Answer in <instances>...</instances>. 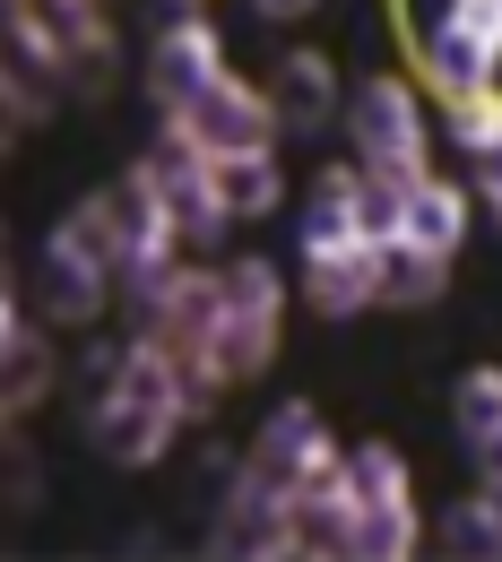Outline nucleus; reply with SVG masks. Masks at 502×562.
<instances>
[{
    "instance_id": "f3484780",
    "label": "nucleus",
    "mask_w": 502,
    "mask_h": 562,
    "mask_svg": "<svg viewBox=\"0 0 502 562\" xmlns=\"http://www.w3.org/2000/svg\"><path fill=\"white\" fill-rule=\"evenodd\" d=\"M209 554H294V502H260V493H225L209 519Z\"/></svg>"
},
{
    "instance_id": "c756f323",
    "label": "nucleus",
    "mask_w": 502,
    "mask_h": 562,
    "mask_svg": "<svg viewBox=\"0 0 502 562\" xmlns=\"http://www.w3.org/2000/svg\"><path fill=\"white\" fill-rule=\"evenodd\" d=\"M468 191H477V209H486V225L502 234V147H494V156H477V182H468Z\"/></svg>"
},
{
    "instance_id": "bb28decb",
    "label": "nucleus",
    "mask_w": 502,
    "mask_h": 562,
    "mask_svg": "<svg viewBox=\"0 0 502 562\" xmlns=\"http://www.w3.org/2000/svg\"><path fill=\"white\" fill-rule=\"evenodd\" d=\"M356 234L372 243V251L408 243V182H390V173H364V191H356Z\"/></svg>"
},
{
    "instance_id": "1a4fd4ad",
    "label": "nucleus",
    "mask_w": 502,
    "mask_h": 562,
    "mask_svg": "<svg viewBox=\"0 0 502 562\" xmlns=\"http://www.w3.org/2000/svg\"><path fill=\"white\" fill-rule=\"evenodd\" d=\"M87 209L104 216V234H113V251H122V260H140V251H182L174 209H165V191H156V173H147V165H122Z\"/></svg>"
},
{
    "instance_id": "6ab92c4d",
    "label": "nucleus",
    "mask_w": 502,
    "mask_h": 562,
    "mask_svg": "<svg viewBox=\"0 0 502 562\" xmlns=\"http://www.w3.org/2000/svg\"><path fill=\"white\" fill-rule=\"evenodd\" d=\"M216 191H225V209L243 216H278L287 209V165H278V147H243V156H216Z\"/></svg>"
},
{
    "instance_id": "9d476101",
    "label": "nucleus",
    "mask_w": 502,
    "mask_h": 562,
    "mask_svg": "<svg viewBox=\"0 0 502 562\" xmlns=\"http://www.w3.org/2000/svg\"><path fill=\"white\" fill-rule=\"evenodd\" d=\"M62 381V355H53V321L9 294V347H0V416H35Z\"/></svg>"
},
{
    "instance_id": "473e14b6",
    "label": "nucleus",
    "mask_w": 502,
    "mask_h": 562,
    "mask_svg": "<svg viewBox=\"0 0 502 562\" xmlns=\"http://www.w3.org/2000/svg\"><path fill=\"white\" fill-rule=\"evenodd\" d=\"M477 493H486V510H494V528H502V476H486Z\"/></svg>"
},
{
    "instance_id": "7ed1b4c3",
    "label": "nucleus",
    "mask_w": 502,
    "mask_h": 562,
    "mask_svg": "<svg viewBox=\"0 0 502 562\" xmlns=\"http://www.w3.org/2000/svg\"><path fill=\"white\" fill-rule=\"evenodd\" d=\"M347 147H356L364 173H390V182H425L433 173V122L416 78L372 70L347 87Z\"/></svg>"
},
{
    "instance_id": "2eb2a0df",
    "label": "nucleus",
    "mask_w": 502,
    "mask_h": 562,
    "mask_svg": "<svg viewBox=\"0 0 502 562\" xmlns=\"http://www.w3.org/2000/svg\"><path fill=\"white\" fill-rule=\"evenodd\" d=\"M356 191H364V165H321V173H312V191H303V209H294V251H303V260L364 243L356 234Z\"/></svg>"
},
{
    "instance_id": "c85d7f7f",
    "label": "nucleus",
    "mask_w": 502,
    "mask_h": 562,
    "mask_svg": "<svg viewBox=\"0 0 502 562\" xmlns=\"http://www.w3.org/2000/svg\"><path fill=\"white\" fill-rule=\"evenodd\" d=\"M442 18H459L468 35H486V44H494V53H502V0H450Z\"/></svg>"
},
{
    "instance_id": "4468645a",
    "label": "nucleus",
    "mask_w": 502,
    "mask_h": 562,
    "mask_svg": "<svg viewBox=\"0 0 502 562\" xmlns=\"http://www.w3.org/2000/svg\"><path fill=\"white\" fill-rule=\"evenodd\" d=\"M303 303L321 321H356V312H381V251L372 243H347V251H312L303 260Z\"/></svg>"
},
{
    "instance_id": "20e7f679",
    "label": "nucleus",
    "mask_w": 502,
    "mask_h": 562,
    "mask_svg": "<svg viewBox=\"0 0 502 562\" xmlns=\"http://www.w3.org/2000/svg\"><path fill=\"white\" fill-rule=\"evenodd\" d=\"M216 278H225V321H216V372L243 390V381H260L278 347H287V278H278V260H260V251H234V260H216Z\"/></svg>"
},
{
    "instance_id": "aec40b11",
    "label": "nucleus",
    "mask_w": 502,
    "mask_h": 562,
    "mask_svg": "<svg viewBox=\"0 0 502 562\" xmlns=\"http://www.w3.org/2000/svg\"><path fill=\"white\" fill-rule=\"evenodd\" d=\"M442 294H450V260H433L416 243L381 251V312H433Z\"/></svg>"
},
{
    "instance_id": "393cba45",
    "label": "nucleus",
    "mask_w": 502,
    "mask_h": 562,
    "mask_svg": "<svg viewBox=\"0 0 502 562\" xmlns=\"http://www.w3.org/2000/svg\"><path fill=\"white\" fill-rule=\"evenodd\" d=\"M433 139H450L459 156H494V147H502V87H486V95H459V104H442Z\"/></svg>"
},
{
    "instance_id": "4be33fe9",
    "label": "nucleus",
    "mask_w": 502,
    "mask_h": 562,
    "mask_svg": "<svg viewBox=\"0 0 502 562\" xmlns=\"http://www.w3.org/2000/svg\"><path fill=\"white\" fill-rule=\"evenodd\" d=\"M294 554H356V493H294Z\"/></svg>"
},
{
    "instance_id": "f257e3e1",
    "label": "nucleus",
    "mask_w": 502,
    "mask_h": 562,
    "mask_svg": "<svg viewBox=\"0 0 502 562\" xmlns=\"http://www.w3.org/2000/svg\"><path fill=\"white\" fill-rule=\"evenodd\" d=\"M182 424L191 416H182V363H174V347L147 338V329H131L122 381L87 398V450H96L104 468H156Z\"/></svg>"
},
{
    "instance_id": "cd10ccee",
    "label": "nucleus",
    "mask_w": 502,
    "mask_h": 562,
    "mask_svg": "<svg viewBox=\"0 0 502 562\" xmlns=\"http://www.w3.org/2000/svg\"><path fill=\"white\" fill-rule=\"evenodd\" d=\"M35 502H44V468L26 441H9V510H35Z\"/></svg>"
},
{
    "instance_id": "7c9ffc66",
    "label": "nucleus",
    "mask_w": 502,
    "mask_h": 562,
    "mask_svg": "<svg viewBox=\"0 0 502 562\" xmlns=\"http://www.w3.org/2000/svg\"><path fill=\"white\" fill-rule=\"evenodd\" d=\"M252 9H260V18H269V26H294V18H312V9H321V0H252Z\"/></svg>"
},
{
    "instance_id": "dca6fc26",
    "label": "nucleus",
    "mask_w": 502,
    "mask_h": 562,
    "mask_svg": "<svg viewBox=\"0 0 502 562\" xmlns=\"http://www.w3.org/2000/svg\"><path fill=\"white\" fill-rule=\"evenodd\" d=\"M468 225H477V191H468V182H450V173L408 182V243H416V251H433V260H459Z\"/></svg>"
},
{
    "instance_id": "a211bd4d",
    "label": "nucleus",
    "mask_w": 502,
    "mask_h": 562,
    "mask_svg": "<svg viewBox=\"0 0 502 562\" xmlns=\"http://www.w3.org/2000/svg\"><path fill=\"white\" fill-rule=\"evenodd\" d=\"M450 424L477 459V476H502V363H468L450 390Z\"/></svg>"
},
{
    "instance_id": "6e6552de",
    "label": "nucleus",
    "mask_w": 502,
    "mask_h": 562,
    "mask_svg": "<svg viewBox=\"0 0 502 562\" xmlns=\"http://www.w3.org/2000/svg\"><path fill=\"white\" fill-rule=\"evenodd\" d=\"M209 78H225V35L209 26V9L200 18H165L147 35V95H156V113H182Z\"/></svg>"
},
{
    "instance_id": "a878e982",
    "label": "nucleus",
    "mask_w": 502,
    "mask_h": 562,
    "mask_svg": "<svg viewBox=\"0 0 502 562\" xmlns=\"http://www.w3.org/2000/svg\"><path fill=\"white\" fill-rule=\"evenodd\" d=\"M433 537H442V554H468V562H502V528H494V510H486V493H468V502H450V510L433 519Z\"/></svg>"
},
{
    "instance_id": "2f4dec72",
    "label": "nucleus",
    "mask_w": 502,
    "mask_h": 562,
    "mask_svg": "<svg viewBox=\"0 0 502 562\" xmlns=\"http://www.w3.org/2000/svg\"><path fill=\"white\" fill-rule=\"evenodd\" d=\"M165 18H200V0H156V26H165Z\"/></svg>"
},
{
    "instance_id": "f8f14e48",
    "label": "nucleus",
    "mask_w": 502,
    "mask_h": 562,
    "mask_svg": "<svg viewBox=\"0 0 502 562\" xmlns=\"http://www.w3.org/2000/svg\"><path fill=\"white\" fill-rule=\"evenodd\" d=\"M216 321H225V278H216L209 260H182V285L165 294V312L147 321V338H165L174 363H216Z\"/></svg>"
},
{
    "instance_id": "423d86ee",
    "label": "nucleus",
    "mask_w": 502,
    "mask_h": 562,
    "mask_svg": "<svg viewBox=\"0 0 502 562\" xmlns=\"http://www.w3.org/2000/svg\"><path fill=\"white\" fill-rule=\"evenodd\" d=\"M321 459H338V441H330L321 407H312V398H278V416L243 441V476H234V493L294 502V493H303V476H312Z\"/></svg>"
},
{
    "instance_id": "0eeeda50",
    "label": "nucleus",
    "mask_w": 502,
    "mask_h": 562,
    "mask_svg": "<svg viewBox=\"0 0 502 562\" xmlns=\"http://www.w3.org/2000/svg\"><path fill=\"white\" fill-rule=\"evenodd\" d=\"M165 122H182L191 139L209 147V156H243V147H278V95L260 87V78H243V70H225V78H209L182 113H165Z\"/></svg>"
},
{
    "instance_id": "412c9836",
    "label": "nucleus",
    "mask_w": 502,
    "mask_h": 562,
    "mask_svg": "<svg viewBox=\"0 0 502 562\" xmlns=\"http://www.w3.org/2000/svg\"><path fill=\"white\" fill-rule=\"evenodd\" d=\"M425 546V510H416V493L408 502H364L356 510V554L364 562H408Z\"/></svg>"
},
{
    "instance_id": "5701e85b",
    "label": "nucleus",
    "mask_w": 502,
    "mask_h": 562,
    "mask_svg": "<svg viewBox=\"0 0 502 562\" xmlns=\"http://www.w3.org/2000/svg\"><path fill=\"white\" fill-rule=\"evenodd\" d=\"M347 493H356V510L364 502H408V493H416L408 450H399V441H356V450H347Z\"/></svg>"
},
{
    "instance_id": "39448f33",
    "label": "nucleus",
    "mask_w": 502,
    "mask_h": 562,
    "mask_svg": "<svg viewBox=\"0 0 502 562\" xmlns=\"http://www.w3.org/2000/svg\"><path fill=\"white\" fill-rule=\"evenodd\" d=\"M147 173H156V191H165V209H174V234H182V251H209L216 260V243L243 225V216L225 209V191H216V156L182 122H165L156 139H147V156H140Z\"/></svg>"
},
{
    "instance_id": "9b49d317",
    "label": "nucleus",
    "mask_w": 502,
    "mask_h": 562,
    "mask_svg": "<svg viewBox=\"0 0 502 562\" xmlns=\"http://www.w3.org/2000/svg\"><path fill=\"white\" fill-rule=\"evenodd\" d=\"M269 95H278V122H287V139H321V131L347 113V78H338V61H330L321 44H294V53H278Z\"/></svg>"
},
{
    "instance_id": "ddd939ff",
    "label": "nucleus",
    "mask_w": 502,
    "mask_h": 562,
    "mask_svg": "<svg viewBox=\"0 0 502 562\" xmlns=\"http://www.w3.org/2000/svg\"><path fill=\"white\" fill-rule=\"evenodd\" d=\"M416 70H425V87L442 95V104H459V95L502 87V53L486 44V35H468L459 18H433L425 44H416Z\"/></svg>"
},
{
    "instance_id": "b1692460",
    "label": "nucleus",
    "mask_w": 502,
    "mask_h": 562,
    "mask_svg": "<svg viewBox=\"0 0 502 562\" xmlns=\"http://www.w3.org/2000/svg\"><path fill=\"white\" fill-rule=\"evenodd\" d=\"M113 285H122L131 329H147V321L165 312V294L182 285V251H140V260H122V269H113Z\"/></svg>"
},
{
    "instance_id": "f03ea898",
    "label": "nucleus",
    "mask_w": 502,
    "mask_h": 562,
    "mask_svg": "<svg viewBox=\"0 0 502 562\" xmlns=\"http://www.w3.org/2000/svg\"><path fill=\"white\" fill-rule=\"evenodd\" d=\"M113 269H122V251H113L104 216H96V209H70L53 234H44V260H35L26 303H35L53 329H87V321H104V303L122 294Z\"/></svg>"
}]
</instances>
